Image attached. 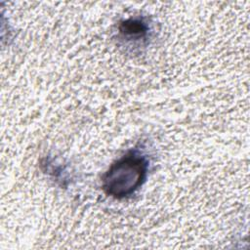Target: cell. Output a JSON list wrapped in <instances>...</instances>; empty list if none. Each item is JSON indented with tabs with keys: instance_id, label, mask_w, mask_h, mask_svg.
<instances>
[{
	"instance_id": "6da1fadb",
	"label": "cell",
	"mask_w": 250,
	"mask_h": 250,
	"mask_svg": "<svg viewBox=\"0 0 250 250\" xmlns=\"http://www.w3.org/2000/svg\"><path fill=\"white\" fill-rule=\"evenodd\" d=\"M148 168L146 156L131 150L113 162L102 178V188L105 194L122 199L135 193L145 183Z\"/></svg>"
},
{
	"instance_id": "7a4b0ae2",
	"label": "cell",
	"mask_w": 250,
	"mask_h": 250,
	"mask_svg": "<svg viewBox=\"0 0 250 250\" xmlns=\"http://www.w3.org/2000/svg\"><path fill=\"white\" fill-rule=\"evenodd\" d=\"M118 30L123 39L128 41H145L148 36L149 26L143 18H131L119 23Z\"/></svg>"
}]
</instances>
